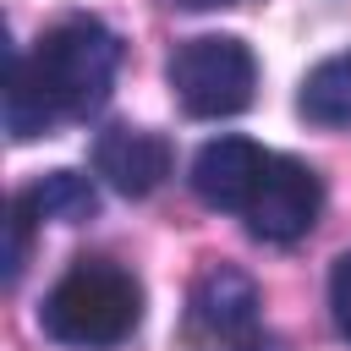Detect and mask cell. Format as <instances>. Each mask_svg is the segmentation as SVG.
Wrapping results in <instances>:
<instances>
[{"label":"cell","instance_id":"11","mask_svg":"<svg viewBox=\"0 0 351 351\" xmlns=\"http://www.w3.org/2000/svg\"><path fill=\"white\" fill-rule=\"evenodd\" d=\"M181 11H214V5H241V0H176Z\"/></svg>","mask_w":351,"mask_h":351},{"label":"cell","instance_id":"2","mask_svg":"<svg viewBox=\"0 0 351 351\" xmlns=\"http://www.w3.org/2000/svg\"><path fill=\"white\" fill-rule=\"evenodd\" d=\"M38 324L71 351H115L143 324V285L110 258H77L44 296Z\"/></svg>","mask_w":351,"mask_h":351},{"label":"cell","instance_id":"6","mask_svg":"<svg viewBox=\"0 0 351 351\" xmlns=\"http://www.w3.org/2000/svg\"><path fill=\"white\" fill-rule=\"evenodd\" d=\"M176 165V148L170 137L148 132V126H104L93 137V170L104 186H115L121 197H148L165 186Z\"/></svg>","mask_w":351,"mask_h":351},{"label":"cell","instance_id":"1","mask_svg":"<svg viewBox=\"0 0 351 351\" xmlns=\"http://www.w3.org/2000/svg\"><path fill=\"white\" fill-rule=\"evenodd\" d=\"M121 71V38L99 16H66L38 33L27 55H11L5 77V132L27 143L60 121H88Z\"/></svg>","mask_w":351,"mask_h":351},{"label":"cell","instance_id":"9","mask_svg":"<svg viewBox=\"0 0 351 351\" xmlns=\"http://www.w3.org/2000/svg\"><path fill=\"white\" fill-rule=\"evenodd\" d=\"M296 115L307 126H324V132H346L351 126V49L318 60L302 88H296Z\"/></svg>","mask_w":351,"mask_h":351},{"label":"cell","instance_id":"12","mask_svg":"<svg viewBox=\"0 0 351 351\" xmlns=\"http://www.w3.org/2000/svg\"><path fill=\"white\" fill-rule=\"evenodd\" d=\"M252 351H285V340H274V335H263V340H258Z\"/></svg>","mask_w":351,"mask_h":351},{"label":"cell","instance_id":"5","mask_svg":"<svg viewBox=\"0 0 351 351\" xmlns=\"http://www.w3.org/2000/svg\"><path fill=\"white\" fill-rule=\"evenodd\" d=\"M318 208H324V181L313 165L291 159V154H269L263 165V181L252 192V203L241 208L247 230L258 241H274V247H291L302 241L313 225H318Z\"/></svg>","mask_w":351,"mask_h":351},{"label":"cell","instance_id":"3","mask_svg":"<svg viewBox=\"0 0 351 351\" xmlns=\"http://www.w3.org/2000/svg\"><path fill=\"white\" fill-rule=\"evenodd\" d=\"M176 99L186 115L197 121H219V115H241L252 104V88H258V60L241 38L230 33H203V38H186L176 44L170 66H165Z\"/></svg>","mask_w":351,"mask_h":351},{"label":"cell","instance_id":"10","mask_svg":"<svg viewBox=\"0 0 351 351\" xmlns=\"http://www.w3.org/2000/svg\"><path fill=\"white\" fill-rule=\"evenodd\" d=\"M329 318L351 340V252H340L335 269H329Z\"/></svg>","mask_w":351,"mask_h":351},{"label":"cell","instance_id":"8","mask_svg":"<svg viewBox=\"0 0 351 351\" xmlns=\"http://www.w3.org/2000/svg\"><path fill=\"white\" fill-rule=\"evenodd\" d=\"M11 208H16L27 225H44V219H55V225H82V219L99 214V186H93V176H82V170H49V176H38L33 186H22V192L11 197Z\"/></svg>","mask_w":351,"mask_h":351},{"label":"cell","instance_id":"4","mask_svg":"<svg viewBox=\"0 0 351 351\" xmlns=\"http://www.w3.org/2000/svg\"><path fill=\"white\" fill-rule=\"evenodd\" d=\"M263 335L269 329L258 285L230 263H208L186 302V340L197 351H252Z\"/></svg>","mask_w":351,"mask_h":351},{"label":"cell","instance_id":"7","mask_svg":"<svg viewBox=\"0 0 351 351\" xmlns=\"http://www.w3.org/2000/svg\"><path fill=\"white\" fill-rule=\"evenodd\" d=\"M263 165H269V148H258L252 137H214L192 159V192L208 208L241 214L263 181Z\"/></svg>","mask_w":351,"mask_h":351}]
</instances>
